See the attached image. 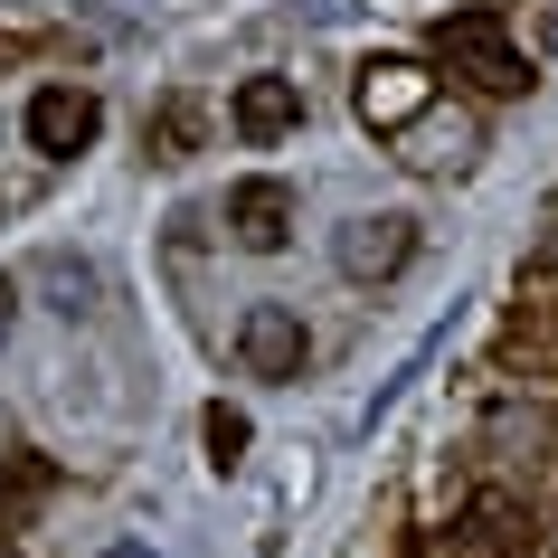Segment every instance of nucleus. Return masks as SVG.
<instances>
[{
    "label": "nucleus",
    "instance_id": "1",
    "mask_svg": "<svg viewBox=\"0 0 558 558\" xmlns=\"http://www.w3.org/2000/svg\"><path fill=\"white\" fill-rule=\"evenodd\" d=\"M436 58L464 76V86L483 95H521L530 86V58L511 48V29H501L493 10H454V20H436Z\"/></svg>",
    "mask_w": 558,
    "mask_h": 558
},
{
    "label": "nucleus",
    "instance_id": "2",
    "mask_svg": "<svg viewBox=\"0 0 558 558\" xmlns=\"http://www.w3.org/2000/svg\"><path fill=\"white\" fill-rule=\"evenodd\" d=\"M331 265H341L351 284H398V275L416 265V218H408V208L341 218V228H331Z\"/></svg>",
    "mask_w": 558,
    "mask_h": 558
},
{
    "label": "nucleus",
    "instance_id": "3",
    "mask_svg": "<svg viewBox=\"0 0 558 558\" xmlns=\"http://www.w3.org/2000/svg\"><path fill=\"white\" fill-rule=\"evenodd\" d=\"M236 360H246V379H303V360H313V331H303L294 303H246L236 313Z\"/></svg>",
    "mask_w": 558,
    "mask_h": 558
},
{
    "label": "nucleus",
    "instance_id": "4",
    "mask_svg": "<svg viewBox=\"0 0 558 558\" xmlns=\"http://www.w3.org/2000/svg\"><path fill=\"white\" fill-rule=\"evenodd\" d=\"M426 105H436V76H426L416 58H379L369 76H360V123H369V133H408Z\"/></svg>",
    "mask_w": 558,
    "mask_h": 558
},
{
    "label": "nucleus",
    "instance_id": "5",
    "mask_svg": "<svg viewBox=\"0 0 558 558\" xmlns=\"http://www.w3.org/2000/svg\"><path fill=\"white\" fill-rule=\"evenodd\" d=\"M95 133H105V105H95L86 86H38L29 95V143L48 151V161H76Z\"/></svg>",
    "mask_w": 558,
    "mask_h": 558
},
{
    "label": "nucleus",
    "instance_id": "6",
    "mask_svg": "<svg viewBox=\"0 0 558 558\" xmlns=\"http://www.w3.org/2000/svg\"><path fill=\"white\" fill-rule=\"evenodd\" d=\"M228 236L256 246V256H275V246L294 236V190H284V180H236L228 190Z\"/></svg>",
    "mask_w": 558,
    "mask_h": 558
},
{
    "label": "nucleus",
    "instance_id": "7",
    "mask_svg": "<svg viewBox=\"0 0 558 558\" xmlns=\"http://www.w3.org/2000/svg\"><path fill=\"white\" fill-rule=\"evenodd\" d=\"M228 123L246 133V143H284L303 123V86L294 76H246V86L228 95Z\"/></svg>",
    "mask_w": 558,
    "mask_h": 558
},
{
    "label": "nucleus",
    "instance_id": "8",
    "mask_svg": "<svg viewBox=\"0 0 558 558\" xmlns=\"http://www.w3.org/2000/svg\"><path fill=\"white\" fill-rule=\"evenodd\" d=\"M473 143H483V133H473V114H445V105H426V114L398 133V161H408V171H464Z\"/></svg>",
    "mask_w": 558,
    "mask_h": 558
},
{
    "label": "nucleus",
    "instance_id": "9",
    "mask_svg": "<svg viewBox=\"0 0 558 558\" xmlns=\"http://www.w3.org/2000/svg\"><path fill=\"white\" fill-rule=\"evenodd\" d=\"M38 284L58 294L66 323H86V313H95V265H76V256H38Z\"/></svg>",
    "mask_w": 558,
    "mask_h": 558
},
{
    "label": "nucleus",
    "instance_id": "10",
    "mask_svg": "<svg viewBox=\"0 0 558 558\" xmlns=\"http://www.w3.org/2000/svg\"><path fill=\"white\" fill-rule=\"evenodd\" d=\"M236 454H246V416H236V408H208V464L228 473Z\"/></svg>",
    "mask_w": 558,
    "mask_h": 558
},
{
    "label": "nucleus",
    "instance_id": "11",
    "mask_svg": "<svg viewBox=\"0 0 558 558\" xmlns=\"http://www.w3.org/2000/svg\"><path fill=\"white\" fill-rule=\"evenodd\" d=\"M10 323H20V284L0 275V341H10Z\"/></svg>",
    "mask_w": 558,
    "mask_h": 558
},
{
    "label": "nucleus",
    "instance_id": "12",
    "mask_svg": "<svg viewBox=\"0 0 558 558\" xmlns=\"http://www.w3.org/2000/svg\"><path fill=\"white\" fill-rule=\"evenodd\" d=\"M105 558H161V549H143V539H114V549H105Z\"/></svg>",
    "mask_w": 558,
    "mask_h": 558
},
{
    "label": "nucleus",
    "instance_id": "13",
    "mask_svg": "<svg viewBox=\"0 0 558 558\" xmlns=\"http://www.w3.org/2000/svg\"><path fill=\"white\" fill-rule=\"evenodd\" d=\"M539 48H549V58H558V10H549V20H539Z\"/></svg>",
    "mask_w": 558,
    "mask_h": 558
},
{
    "label": "nucleus",
    "instance_id": "14",
    "mask_svg": "<svg viewBox=\"0 0 558 558\" xmlns=\"http://www.w3.org/2000/svg\"><path fill=\"white\" fill-rule=\"evenodd\" d=\"M20 58H29V48H20V38H0V66H20Z\"/></svg>",
    "mask_w": 558,
    "mask_h": 558
},
{
    "label": "nucleus",
    "instance_id": "15",
    "mask_svg": "<svg viewBox=\"0 0 558 558\" xmlns=\"http://www.w3.org/2000/svg\"><path fill=\"white\" fill-rule=\"evenodd\" d=\"M0 558H10V549H0Z\"/></svg>",
    "mask_w": 558,
    "mask_h": 558
}]
</instances>
